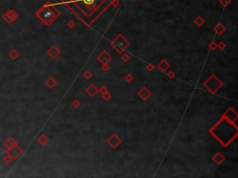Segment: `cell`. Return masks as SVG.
<instances>
[{"mask_svg":"<svg viewBox=\"0 0 238 178\" xmlns=\"http://www.w3.org/2000/svg\"><path fill=\"white\" fill-rule=\"evenodd\" d=\"M37 15L46 24H50L59 16V11L54 6H48V4H47L37 12Z\"/></svg>","mask_w":238,"mask_h":178,"instance_id":"cell-2","label":"cell"},{"mask_svg":"<svg viewBox=\"0 0 238 178\" xmlns=\"http://www.w3.org/2000/svg\"><path fill=\"white\" fill-rule=\"evenodd\" d=\"M209 47H210V49H215L216 47H218V45L216 44L215 42H212L211 44L209 45Z\"/></svg>","mask_w":238,"mask_h":178,"instance_id":"cell-17","label":"cell"},{"mask_svg":"<svg viewBox=\"0 0 238 178\" xmlns=\"http://www.w3.org/2000/svg\"><path fill=\"white\" fill-rule=\"evenodd\" d=\"M224 26L221 24V23H218L217 25H216L214 27V31H215V33H217L218 34H223L224 33Z\"/></svg>","mask_w":238,"mask_h":178,"instance_id":"cell-11","label":"cell"},{"mask_svg":"<svg viewBox=\"0 0 238 178\" xmlns=\"http://www.w3.org/2000/svg\"><path fill=\"white\" fill-rule=\"evenodd\" d=\"M122 61H124V62H127V61H129V58H130V57H129V55H127V54H124V55L122 56Z\"/></svg>","mask_w":238,"mask_h":178,"instance_id":"cell-15","label":"cell"},{"mask_svg":"<svg viewBox=\"0 0 238 178\" xmlns=\"http://www.w3.org/2000/svg\"><path fill=\"white\" fill-rule=\"evenodd\" d=\"M102 96H103V99L105 100H109L111 98V95L108 91H105L104 93H102Z\"/></svg>","mask_w":238,"mask_h":178,"instance_id":"cell-14","label":"cell"},{"mask_svg":"<svg viewBox=\"0 0 238 178\" xmlns=\"http://www.w3.org/2000/svg\"><path fill=\"white\" fill-rule=\"evenodd\" d=\"M50 52H53V53H50V55L52 57V58H57L59 55V53H61V51H59L58 48H57V46H54L53 47H51V49H50Z\"/></svg>","mask_w":238,"mask_h":178,"instance_id":"cell-12","label":"cell"},{"mask_svg":"<svg viewBox=\"0 0 238 178\" xmlns=\"http://www.w3.org/2000/svg\"><path fill=\"white\" fill-rule=\"evenodd\" d=\"M216 79H217V77H216L215 75H212V76L210 77V78L207 81V82H205V83L204 84V85H205V87H207L211 93L217 92L218 89L223 85V84L221 83V82H220V81H218V82H216V84H214V82L216 81Z\"/></svg>","mask_w":238,"mask_h":178,"instance_id":"cell-4","label":"cell"},{"mask_svg":"<svg viewBox=\"0 0 238 178\" xmlns=\"http://www.w3.org/2000/svg\"><path fill=\"white\" fill-rule=\"evenodd\" d=\"M147 69L150 70V71H153V70H154V66L152 65V64H151V65H148L147 66Z\"/></svg>","mask_w":238,"mask_h":178,"instance_id":"cell-22","label":"cell"},{"mask_svg":"<svg viewBox=\"0 0 238 178\" xmlns=\"http://www.w3.org/2000/svg\"><path fill=\"white\" fill-rule=\"evenodd\" d=\"M107 141H108V144H109L113 148H115L118 145L121 144L122 140L120 139V137H118V136L116 134H113L112 136H109V138H108Z\"/></svg>","mask_w":238,"mask_h":178,"instance_id":"cell-5","label":"cell"},{"mask_svg":"<svg viewBox=\"0 0 238 178\" xmlns=\"http://www.w3.org/2000/svg\"><path fill=\"white\" fill-rule=\"evenodd\" d=\"M162 72H166V70H169V63L167 62L166 59H163L159 64H158V66H157Z\"/></svg>","mask_w":238,"mask_h":178,"instance_id":"cell-9","label":"cell"},{"mask_svg":"<svg viewBox=\"0 0 238 178\" xmlns=\"http://www.w3.org/2000/svg\"><path fill=\"white\" fill-rule=\"evenodd\" d=\"M98 91H99V89L97 88V87H95L93 84L89 85V87L86 88V92H88L91 96H94L97 94V92H98Z\"/></svg>","mask_w":238,"mask_h":178,"instance_id":"cell-10","label":"cell"},{"mask_svg":"<svg viewBox=\"0 0 238 178\" xmlns=\"http://www.w3.org/2000/svg\"><path fill=\"white\" fill-rule=\"evenodd\" d=\"M219 46H220V49H222V48H225V44H224V43H222V42H220V44H219Z\"/></svg>","mask_w":238,"mask_h":178,"instance_id":"cell-21","label":"cell"},{"mask_svg":"<svg viewBox=\"0 0 238 178\" xmlns=\"http://www.w3.org/2000/svg\"><path fill=\"white\" fill-rule=\"evenodd\" d=\"M62 2L68 6L73 12L76 13L78 18L83 20L84 17L91 18L94 15L98 19L113 4V0H62Z\"/></svg>","mask_w":238,"mask_h":178,"instance_id":"cell-1","label":"cell"},{"mask_svg":"<svg viewBox=\"0 0 238 178\" xmlns=\"http://www.w3.org/2000/svg\"><path fill=\"white\" fill-rule=\"evenodd\" d=\"M125 79H126V81H127L128 83H131V82H132V80H133L134 78H133V76H132L131 74H127V76L125 77Z\"/></svg>","mask_w":238,"mask_h":178,"instance_id":"cell-16","label":"cell"},{"mask_svg":"<svg viewBox=\"0 0 238 178\" xmlns=\"http://www.w3.org/2000/svg\"><path fill=\"white\" fill-rule=\"evenodd\" d=\"M169 78H174L175 77V72H169Z\"/></svg>","mask_w":238,"mask_h":178,"instance_id":"cell-20","label":"cell"},{"mask_svg":"<svg viewBox=\"0 0 238 178\" xmlns=\"http://www.w3.org/2000/svg\"><path fill=\"white\" fill-rule=\"evenodd\" d=\"M111 45L117 52L122 53L129 46V42L123 35L119 34L118 36L115 37V40L111 43Z\"/></svg>","mask_w":238,"mask_h":178,"instance_id":"cell-3","label":"cell"},{"mask_svg":"<svg viewBox=\"0 0 238 178\" xmlns=\"http://www.w3.org/2000/svg\"><path fill=\"white\" fill-rule=\"evenodd\" d=\"M194 23H195L198 27H200V26H202L204 23H205V20H204V19L203 18H201V17H198L197 19H195L194 20Z\"/></svg>","mask_w":238,"mask_h":178,"instance_id":"cell-13","label":"cell"},{"mask_svg":"<svg viewBox=\"0 0 238 178\" xmlns=\"http://www.w3.org/2000/svg\"><path fill=\"white\" fill-rule=\"evenodd\" d=\"M73 106L74 107H79L80 106V103H79V101L77 99H75L73 101Z\"/></svg>","mask_w":238,"mask_h":178,"instance_id":"cell-19","label":"cell"},{"mask_svg":"<svg viewBox=\"0 0 238 178\" xmlns=\"http://www.w3.org/2000/svg\"><path fill=\"white\" fill-rule=\"evenodd\" d=\"M138 95L140 96V98H142L143 100H146L147 98H150L151 95H152V93H151V91L149 89H147L146 87H143V88H142L139 91Z\"/></svg>","mask_w":238,"mask_h":178,"instance_id":"cell-7","label":"cell"},{"mask_svg":"<svg viewBox=\"0 0 238 178\" xmlns=\"http://www.w3.org/2000/svg\"><path fill=\"white\" fill-rule=\"evenodd\" d=\"M212 160H213L214 163H216L217 164L220 165V164H221L224 161L225 157H224V155H222L220 152H218L216 155H214V157L212 158Z\"/></svg>","mask_w":238,"mask_h":178,"instance_id":"cell-8","label":"cell"},{"mask_svg":"<svg viewBox=\"0 0 238 178\" xmlns=\"http://www.w3.org/2000/svg\"><path fill=\"white\" fill-rule=\"evenodd\" d=\"M112 59V57L107 51H102L101 55L98 57V61H100L102 64H107Z\"/></svg>","mask_w":238,"mask_h":178,"instance_id":"cell-6","label":"cell"},{"mask_svg":"<svg viewBox=\"0 0 238 178\" xmlns=\"http://www.w3.org/2000/svg\"><path fill=\"white\" fill-rule=\"evenodd\" d=\"M84 77H85L86 79H89V78H91V73H90L89 72H85V73H84Z\"/></svg>","mask_w":238,"mask_h":178,"instance_id":"cell-18","label":"cell"}]
</instances>
